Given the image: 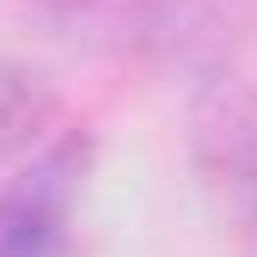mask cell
<instances>
[{
	"label": "cell",
	"instance_id": "cell-3",
	"mask_svg": "<svg viewBox=\"0 0 257 257\" xmlns=\"http://www.w3.org/2000/svg\"><path fill=\"white\" fill-rule=\"evenodd\" d=\"M86 178V141L68 135L0 190V257H74V196Z\"/></svg>",
	"mask_w": 257,
	"mask_h": 257
},
{
	"label": "cell",
	"instance_id": "cell-2",
	"mask_svg": "<svg viewBox=\"0 0 257 257\" xmlns=\"http://www.w3.org/2000/svg\"><path fill=\"white\" fill-rule=\"evenodd\" d=\"M190 159L239 257H257V86L208 74L190 104Z\"/></svg>",
	"mask_w": 257,
	"mask_h": 257
},
{
	"label": "cell",
	"instance_id": "cell-1",
	"mask_svg": "<svg viewBox=\"0 0 257 257\" xmlns=\"http://www.w3.org/2000/svg\"><path fill=\"white\" fill-rule=\"evenodd\" d=\"M37 13L80 49L220 74L257 25V0H37Z\"/></svg>",
	"mask_w": 257,
	"mask_h": 257
},
{
	"label": "cell",
	"instance_id": "cell-4",
	"mask_svg": "<svg viewBox=\"0 0 257 257\" xmlns=\"http://www.w3.org/2000/svg\"><path fill=\"white\" fill-rule=\"evenodd\" d=\"M43 116H49L43 80L31 68H19V61H0V159H13L19 147H31Z\"/></svg>",
	"mask_w": 257,
	"mask_h": 257
}]
</instances>
